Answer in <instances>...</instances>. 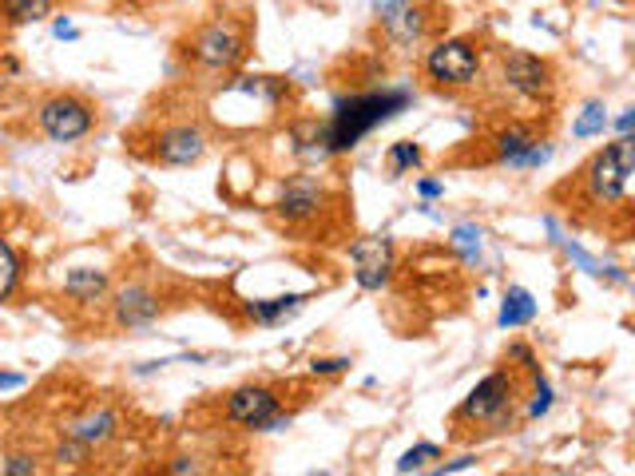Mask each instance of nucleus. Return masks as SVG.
Instances as JSON below:
<instances>
[{"label": "nucleus", "mask_w": 635, "mask_h": 476, "mask_svg": "<svg viewBox=\"0 0 635 476\" xmlns=\"http://www.w3.org/2000/svg\"><path fill=\"white\" fill-rule=\"evenodd\" d=\"M409 108V92L406 88H385V92H370V96H350L334 108V119H330L326 139H330V151H350L358 147L365 136H370L378 123L393 119L398 111Z\"/></svg>", "instance_id": "f257e3e1"}, {"label": "nucleus", "mask_w": 635, "mask_h": 476, "mask_svg": "<svg viewBox=\"0 0 635 476\" xmlns=\"http://www.w3.org/2000/svg\"><path fill=\"white\" fill-rule=\"evenodd\" d=\"M632 175H635V139L619 136L616 143L599 147L596 156L588 159V167H584V191L599 207H612V202H624Z\"/></svg>", "instance_id": "f03ea898"}, {"label": "nucleus", "mask_w": 635, "mask_h": 476, "mask_svg": "<svg viewBox=\"0 0 635 476\" xmlns=\"http://www.w3.org/2000/svg\"><path fill=\"white\" fill-rule=\"evenodd\" d=\"M426 76L433 83H441V88H469L481 76V52H477L472 40H441V44L429 48Z\"/></svg>", "instance_id": "7ed1b4c3"}, {"label": "nucleus", "mask_w": 635, "mask_h": 476, "mask_svg": "<svg viewBox=\"0 0 635 476\" xmlns=\"http://www.w3.org/2000/svg\"><path fill=\"white\" fill-rule=\"evenodd\" d=\"M512 397H517V381H512V374L497 369V374H489L485 381L472 385V394L465 397L461 409H457V422H472V425L500 422V417L512 409Z\"/></svg>", "instance_id": "20e7f679"}, {"label": "nucleus", "mask_w": 635, "mask_h": 476, "mask_svg": "<svg viewBox=\"0 0 635 476\" xmlns=\"http://www.w3.org/2000/svg\"><path fill=\"white\" fill-rule=\"evenodd\" d=\"M227 417L243 429H258V433H274L286 429L291 417L279 409V397L274 389H263V385H243L227 397Z\"/></svg>", "instance_id": "39448f33"}, {"label": "nucleus", "mask_w": 635, "mask_h": 476, "mask_svg": "<svg viewBox=\"0 0 635 476\" xmlns=\"http://www.w3.org/2000/svg\"><path fill=\"white\" fill-rule=\"evenodd\" d=\"M40 131L52 143H76L91 131V108L76 96H52L40 103Z\"/></svg>", "instance_id": "423d86ee"}, {"label": "nucleus", "mask_w": 635, "mask_h": 476, "mask_svg": "<svg viewBox=\"0 0 635 476\" xmlns=\"http://www.w3.org/2000/svg\"><path fill=\"white\" fill-rule=\"evenodd\" d=\"M243 32H238L235 24H207L195 32V40H190V56H195V65L203 68H231L238 65V56H243Z\"/></svg>", "instance_id": "0eeeda50"}, {"label": "nucleus", "mask_w": 635, "mask_h": 476, "mask_svg": "<svg viewBox=\"0 0 635 476\" xmlns=\"http://www.w3.org/2000/svg\"><path fill=\"white\" fill-rule=\"evenodd\" d=\"M505 83L525 100H545L553 92V68L548 60L533 52H508L505 56Z\"/></svg>", "instance_id": "6e6552de"}, {"label": "nucleus", "mask_w": 635, "mask_h": 476, "mask_svg": "<svg viewBox=\"0 0 635 476\" xmlns=\"http://www.w3.org/2000/svg\"><path fill=\"white\" fill-rule=\"evenodd\" d=\"M350 258H354V278L362 290H381V286L390 282V270H393V250L385 238H365V242H354L350 247Z\"/></svg>", "instance_id": "1a4fd4ad"}, {"label": "nucleus", "mask_w": 635, "mask_h": 476, "mask_svg": "<svg viewBox=\"0 0 635 476\" xmlns=\"http://www.w3.org/2000/svg\"><path fill=\"white\" fill-rule=\"evenodd\" d=\"M203 151H207V139H203L199 128H190V123H183V128H172L159 136V147H155V159L167 167H190L199 163Z\"/></svg>", "instance_id": "9d476101"}, {"label": "nucleus", "mask_w": 635, "mask_h": 476, "mask_svg": "<svg viewBox=\"0 0 635 476\" xmlns=\"http://www.w3.org/2000/svg\"><path fill=\"white\" fill-rule=\"evenodd\" d=\"M322 211V187L310 179V175H294L291 184L282 187V199H279V215L286 222H306Z\"/></svg>", "instance_id": "9b49d317"}, {"label": "nucleus", "mask_w": 635, "mask_h": 476, "mask_svg": "<svg viewBox=\"0 0 635 476\" xmlns=\"http://www.w3.org/2000/svg\"><path fill=\"white\" fill-rule=\"evenodd\" d=\"M159 318V298L147 286H124L116 294V321L124 330H144Z\"/></svg>", "instance_id": "f8f14e48"}, {"label": "nucleus", "mask_w": 635, "mask_h": 476, "mask_svg": "<svg viewBox=\"0 0 635 476\" xmlns=\"http://www.w3.org/2000/svg\"><path fill=\"white\" fill-rule=\"evenodd\" d=\"M116 429H119V417L111 409H96V413H88V417H80V422H72L68 425V437H76L80 445H104V440H111L116 437Z\"/></svg>", "instance_id": "ddd939ff"}, {"label": "nucleus", "mask_w": 635, "mask_h": 476, "mask_svg": "<svg viewBox=\"0 0 635 476\" xmlns=\"http://www.w3.org/2000/svg\"><path fill=\"white\" fill-rule=\"evenodd\" d=\"M533 318H536L533 294L512 286V290L505 294V303H500V326H505V330H517V326H528Z\"/></svg>", "instance_id": "4468645a"}, {"label": "nucleus", "mask_w": 635, "mask_h": 476, "mask_svg": "<svg viewBox=\"0 0 635 476\" xmlns=\"http://www.w3.org/2000/svg\"><path fill=\"white\" fill-rule=\"evenodd\" d=\"M63 290L72 294V298L91 303V298H100V294L108 290V275H104V270H72V275L63 278Z\"/></svg>", "instance_id": "2eb2a0df"}, {"label": "nucleus", "mask_w": 635, "mask_h": 476, "mask_svg": "<svg viewBox=\"0 0 635 476\" xmlns=\"http://www.w3.org/2000/svg\"><path fill=\"white\" fill-rule=\"evenodd\" d=\"M299 306H302V294H286V298H266V303H251L246 310H251L254 321H266V326H274V321L291 318Z\"/></svg>", "instance_id": "dca6fc26"}, {"label": "nucleus", "mask_w": 635, "mask_h": 476, "mask_svg": "<svg viewBox=\"0 0 635 476\" xmlns=\"http://www.w3.org/2000/svg\"><path fill=\"white\" fill-rule=\"evenodd\" d=\"M0 9L12 24H37L52 12V0H0Z\"/></svg>", "instance_id": "f3484780"}, {"label": "nucleus", "mask_w": 635, "mask_h": 476, "mask_svg": "<svg viewBox=\"0 0 635 476\" xmlns=\"http://www.w3.org/2000/svg\"><path fill=\"white\" fill-rule=\"evenodd\" d=\"M604 128H608V111H604V103H588V108L580 111V119L572 123V136L592 139V136H604Z\"/></svg>", "instance_id": "a211bd4d"}, {"label": "nucleus", "mask_w": 635, "mask_h": 476, "mask_svg": "<svg viewBox=\"0 0 635 476\" xmlns=\"http://www.w3.org/2000/svg\"><path fill=\"white\" fill-rule=\"evenodd\" d=\"M453 250L465 258V262H477L481 258V227H472V222H461V227H453Z\"/></svg>", "instance_id": "6ab92c4d"}, {"label": "nucleus", "mask_w": 635, "mask_h": 476, "mask_svg": "<svg viewBox=\"0 0 635 476\" xmlns=\"http://www.w3.org/2000/svg\"><path fill=\"white\" fill-rule=\"evenodd\" d=\"M385 167H390L393 179L406 175V171H413V167H421V147L418 143H393L390 156H385Z\"/></svg>", "instance_id": "aec40b11"}, {"label": "nucleus", "mask_w": 635, "mask_h": 476, "mask_svg": "<svg viewBox=\"0 0 635 476\" xmlns=\"http://www.w3.org/2000/svg\"><path fill=\"white\" fill-rule=\"evenodd\" d=\"M17 278H20V262H17V255H12L9 242L0 238V303L17 290Z\"/></svg>", "instance_id": "412c9836"}, {"label": "nucleus", "mask_w": 635, "mask_h": 476, "mask_svg": "<svg viewBox=\"0 0 635 476\" xmlns=\"http://www.w3.org/2000/svg\"><path fill=\"white\" fill-rule=\"evenodd\" d=\"M437 457H441L437 445H418V449H409L406 457L398 460V473H413V468H421L426 460H437Z\"/></svg>", "instance_id": "4be33fe9"}, {"label": "nucleus", "mask_w": 635, "mask_h": 476, "mask_svg": "<svg viewBox=\"0 0 635 476\" xmlns=\"http://www.w3.org/2000/svg\"><path fill=\"white\" fill-rule=\"evenodd\" d=\"M548 409H553V385L536 374V394H533V405H528V417L536 422V417H545Z\"/></svg>", "instance_id": "5701e85b"}, {"label": "nucleus", "mask_w": 635, "mask_h": 476, "mask_svg": "<svg viewBox=\"0 0 635 476\" xmlns=\"http://www.w3.org/2000/svg\"><path fill=\"white\" fill-rule=\"evenodd\" d=\"M0 473H9V476H32V473H37V460H32V457H9L4 465H0Z\"/></svg>", "instance_id": "b1692460"}, {"label": "nucleus", "mask_w": 635, "mask_h": 476, "mask_svg": "<svg viewBox=\"0 0 635 476\" xmlns=\"http://www.w3.org/2000/svg\"><path fill=\"white\" fill-rule=\"evenodd\" d=\"M345 366H350L345 357H314V361H310V369H314V374H342Z\"/></svg>", "instance_id": "393cba45"}, {"label": "nucleus", "mask_w": 635, "mask_h": 476, "mask_svg": "<svg viewBox=\"0 0 635 476\" xmlns=\"http://www.w3.org/2000/svg\"><path fill=\"white\" fill-rule=\"evenodd\" d=\"M52 32H56V37H60V40H76V37H80V28H76V24H72V20H68V17H56Z\"/></svg>", "instance_id": "a878e982"}, {"label": "nucleus", "mask_w": 635, "mask_h": 476, "mask_svg": "<svg viewBox=\"0 0 635 476\" xmlns=\"http://www.w3.org/2000/svg\"><path fill=\"white\" fill-rule=\"evenodd\" d=\"M418 191L426 195V199H441V195H444V184H437V179H421Z\"/></svg>", "instance_id": "bb28decb"}, {"label": "nucleus", "mask_w": 635, "mask_h": 476, "mask_svg": "<svg viewBox=\"0 0 635 476\" xmlns=\"http://www.w3.org/2000/svg\"><path fill=\"white\" fill-rule=\"evenodd\" d=\"M25 381H28L25 374H4V369H0V389H20Z\"/></svg>", "instance_id": "cd10ccee"}, {"label": "nucleus", "mask_w": 635, "mask_h": 476, "mask_svg": "<svg viewBox=\"0 0 635 476\" xmlns=\"http://www.w3.org/2000/svg\"><path fill=\"white\" fill-rule=\"evenodd\" d=\"M172 473H199V465H195V460H187V457H183V460H175V465H172Z\"/></svg>", "instance_id": "c85d7f7f"}, {"label": "nucleus", "mask_w": 635, "mask_h": 476, "mask_svg": "<svg viewBox=\"0 0 635 476\" xmlns=\"http://www.w3.org/2000/svg\"><path fill=\"white\" fill-rule=\"evenodd\" d=\"M632 123H635V111H624V116H619V136H627Z\"/></svg>", "instance_id": "c756f323"}]
</instances>
